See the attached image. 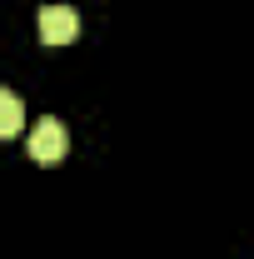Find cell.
<instances>
[{"instance_id":"obj_3","label":"cell","mask_w":254,"mask_h":259,"mask_svg":"<svg viewBox=\"0 0 254 259\" xmlns=\"http://www.w3.org/2000/svg\"><path fill=\"white\" fill-rule=\"evenodd\" d=\"M25 130V105L15 90H0V140H15Z\"/></svg>"},{"instance_id":"obj_1","label":"cell","mask_w":254,"mask_h":259,"mask_svg":"<svg viewBox=\"0 0 254 259\" xmlns=\"http://www.w3.org/2000/svg\"><path fill=\"white\" fill-rule=\"evenodd\" d=\"M65 150H70V130L50 115V120H40V125L30 130V155L40 164H55V160H65Z\"/></svg>"},{"instance_id":"obj_2","label":"cell","mask_w":254,"mask_h":259,"mask_svg":"<svg viewBox=\"0 0 254 259\" xmlns=\"http://www.w3.org/2000/svg\"><path fill=\"white\" fill-rule=\"evenodd\" d=\"M75 35H80V15L70 5H45L40 10V40L45 45H70Z\"/></svg>"}]
</instances>
